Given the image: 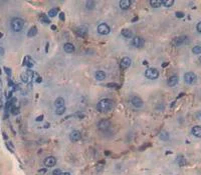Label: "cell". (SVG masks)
<instances>
[{"instance_id": "4", "label": "cell", "mask_w": 201, "mask_h": 175, "mask_svg": "<svg viewBox=\"0 0 201 175\" xmlns=\"http://www.w3.org/2000/svg\"><path fill=\"white\" fill-rule=\"evenodd\" d=\"M184 81L189 85H192V84L196 83L197 75L194 72H187V73L184 74Z\"/></svg>"}, {"instance_id": "45", "label": "cell", "mask_w": 201, "mask_h": 175, "mask_svg": "<svg viewBox=\"0 0 201 175\" xmlns=\"http://www.w3.org/2000/svg\"><path fill=\"white\" fill-rule=\"evenodd\" d=\"M52 29H54V30H56V26H54H54H52Z\"/></svg>"}, {"instance_id": "8", "label": "cell", "mask_w": 201, "mask_h": 175, "mask_svg": "<svg viewBox=\"0 0 201 175\" xmlns=\"http://www.w3.org/2000/svg\"><path fill=\"white\" fill-rule=\"evenodd\" d=\"M111 29H110L109 25L106 24V23H100L98 26V32L100 33V35H107L110 33Z\"/></svg>"}, {"instance_id": "5", "label": "cell", "mask_w": 201, "mask_h": 175, "mask_svg": "<svg viewBox=\"0 0 201 175\" xmlns=\"http://www.w3.org/2000/svg\"><path fill=\"white\" fill-rule=\"evenodd\" d=\"M145 76L148 79L154 80L159 77V71L156 68H148L145 71Z\"/></svg>"}, {"instance_id": "46", "label": "cell", "mask_w": 201, "mask_h": 175, "mask_svg": "<svg viewBox=\"0 0 201 175\" xmlns=\"http://www.w3.org/2000/svg\"><path fill=\"white\" fill-rule=\"evenodd\" d=\"M143 64H144V65H147L148 62H147V61H144V62H143Z\"/></svg>"}, {"instance_id": "37", "label": "cell", "mask_w": 201, "mask_h": 175, "mask_svg": "<svg viewBox=\"0 0 201 175\" xmlns=\"http://www.w3.org/2000/svg\"><path fill=\"white\" fill-rule=\"evenodd\" d=\"M196 118L198 119V120H201V110L196 113Z\"/></svg>"}, {"instance_id": "27", "label": "cell", "mask_w": 201, "mask_h": 175, "mask_svg": "<svg viewBox=\"0 0 201 175\" xmlns=\"http://www.w3.org/2000/svg\"><path fill=\"white\" fill-rule=\"evenodd\" d=\"M174 4V0H162V5H164V7H171Z\"/></svg>"}, {"instance_id": "9", "label": "cell", "mask_w": 201, "mask_h": 175, "mask_svg": "<svg viewBox=\"0 0 201 175\" xmlns=\"http://www.w3.org/2000/svg\"><path fill=\"white\" fill-rule=\"evenodd\" d=\"M131 103H132V105L136 108H142L144 105L143 100H142L139 96H133V97L131 98Z\"/></svg>"}, {"instance_id": "29", "label": "cell", "mask_w": 201, "mask_h": 175, "mask_svg": "<svg viewBox=\"0 0 201 175\" xmlns=\"http://www.w3.org/2000/svg\"><path fill=\"white\" fill-rule=\"evenodd\" d=\"M66 110V106H64V107H60V108H56V115H62V114H64Z\"/></svg>"}, {"instance_id": "25", "label": "cell", "mask_w": 201, "mask_h": 175, "mask_svg": "<svg viewBox=\"0 0 201 175\" xmlns=\"http://www.w3.org/2000/svg\"><path fill=\"white\" fill-rule=\"evenodd\" d=\"M94 7H96V2L94 1L90 0V1H86V8L88 10H92V9H94Z\"/></svg>"}, {"instance_id": "23", "label": "cell", "mask_w": 201, "mask_h": 175, "mask_svg": "<svg viewBox=\"0 0 201 175\" xmlns=\"http://www.w3.org/2000/svg\"><path fill=\"white\" fill-rule=\"evenodd\" d=\"M150 5L154 8H159L162 5V0H150Z\"/></svg>"}, {"instance_id": "3", "label": "cell", "mask_w": 201, "mask_h": 175, "mask_svg": "<svg viewBox=\"0 0 201 175\" xmlns=\"http://www.w3.org/2000/svg\"><path fill=\"white\" fill-rule=\"evenodd\" d=\"M173 45L176 47L181 46L183 44H188L189 43V37L186 35H182V36H178L176 38L173 39Z\"/></svg>"}, {"instance_id": "38", "label": "cell", "mask_w": 201, "mask_h": 175, "mask_svg": "<svg viewBox=\"0 0 201 175\" xmlns=\"http://www.w3.org/2000/svg\"><path fill=\"white\" fill-rule=\"evenodd\" d=\"M43 120V115H40V116H38L36 118V121L37 122H39V121H42Z\"/></svg>"}, {"instance_id": "39", "label": "cell", "mask_w": 201, "mask_h": 175, "mask_svg": "<svg viewBox=\"0 0 201 175\" xmlns=\"http://www.w3.org/2000/svg\"><path fill=\"white\" fill-rule=\"evenodd\" d=\"M60 20H64V13H60Z\"/></svg>"}, {"instance_id": "14", "label": "cell", "mask_w": 201, "mask_h": 175, "mask_svg": "<svg viewBox=\"0 0 201 175\" xmlns=\"http://www.w3.org/2000/svg\"><path fill=\"white\" fill-rule=\"evenodd\" d=\"M131 4H132V1H130V0H121L119 2L120 8L123 9V10H128V9L131 7Z\"/></svg>"}, {"instance_id": "6", "label": "cell", "mask_w": 201, "mask_h": 175, "mask_svg": "<svg viewBox=\"0 0 201 175\" xmlns=\"http://www.w3.org/2000/svg\"><path fill=\"white\" fill-rule=\"evenodd\" d=\"M33 76H34V72L28 69V70H26V71L23 72V73L21 74L20 77H21L22 82H24V83H30L33 79Z\"/></svg>"}, {"instance_id": "19", "label": "cell", "mask_w": 201, "mask_h": 175, "mask_svg": "<svg viewBox=\"0 0 201 175\" xmlns=\"http://www.w3.org/2000/svg\"><path fill=\"white\" fill-rule=\"evenodd\" d=\"M106 73L102 70H98V71L94 73V78H96L98 81H103V80L106 79Z\"/></svg>"}, {"instance_id": "7", "label": "cell", "mask_w": 201, "mask_h": 175, "mask_svg": "<svg viewBox=\"0 0 201 175\" xmlns=\"http://www.w3.org/2000/svg\"><path fill=\"white\" fill-rule=\"evenodd\" d=\"M111 127V122L108 119H102L98 121V128L102 131H106Z\"/></svg>"}, {"instance_id": "33", "label": "cell", "mask_w": 201, "mask_h": 175, "mask_svg": "<svg viewBox=\"0 0 201 175\" xmlns=\"http://www.w3.org/2000/svg\"><path fill=\"white\" fill-rule=\"evenodd\" d=\"M11 111H12V112H11V113H12L13 115H16V114H18V113H19V109H18V108H17V107H15V106H14V107L11 108Z\"/></svg>"}, {"instance_id": "31", "label": "cell", "mask_w": 201, "mask_h": 175, "mask_svg": "<svg viewBox=\"0 0 201 175\" xmlns=\"http://www.w3.org/2000/svg\"><path fill=\"white\" fill-rule=\"evenodd\" d=\"M192 52L194 53V54H200V53H201V46H199V45L194 46L192 48Z\"/></svg>"}, {"instance_id": "24", "label": "cell", "mask_w": 201, "mask_h": 175, "mask_svg": "<svg viewBox=\"0 0 201 175\" xmlns=\"http://www.w3.org/2000/svg\"><path fill=\"white\" fill-rule=\"evenodd\" d=\"M159 138L163 141H167L169 138H170V134H169L167 131H161L160 134H159Z\"/></svg>"}, {"instance_id": "13", "label": "cell", "mask_w": 201, "mask_h": 175, "mask_svg": "<svg viewBox=\"0 0 201 175\" xmlns=\"http://www.w3.org/2000/svg\"><path fill=\"white\" fill-rule=\"evenodd\" d=\"M131 64H132L131 58H129V57H124L123 59L121 60L120 66H121V68H123V69H127V68H129L130 66H131Z\"/></svg>"}, {"instance_id": "35", "label": "cell", "mask_w": 201, "mask_h": 175, "mask_svg": "<svg viewBox=\"0 0 201 175\" xmlns=\"http://www.w3.org/2000/svg\"><path fill=\"white\" fill-rule=\"evenodd\" d=\"M196 29H197V31H198L199 33H201V21H200V22L197 23V25H196Z\"/></svg>"}, {"instance_id": "34", "label": "cell", "mask_w": 201, "mask_h": 175, "mask_svg": "<svg viewBox=\"0 0 201 175\" xmlns=\"http://www.w3.org/2000/svg\"><path fill=\"white\" fill-rule=\"evenodd\" d=\"M62 171H60V169H54V171H52V175H60L62 174Z\"/></svg>"}, {"instance_id": "12", "label": "cell", "mask_w": 201, "mask_h": 175, "mask_svg": "<svg viewBox=\"0 0 201 175\" xmlns=\"http://www.w3.org/2000/svg\"><path fill=\"white\" fill-rule=\"evenodd\" d=\"M80 138H82V134H80V132L78 130H74L70 132V141H72V142H76V141L80 140Z\"/></svg>"}, {"instance_id": "20", "label": "cell", "mask_w": 201, "mask_h": 175, "mask_svg": "<svg viewBox=\"0 0 201 175\" xmlns=\"http://www.w3.org/2000/svg\"><path fill=\"white\" fill-rule=\"evenodd\" d=\"M64 49L66 53H74V50H76V47H74V45L72 44V43L68 42L64 45Z\"/></svg>"}, {"instance_id": "2", "label": "cell", "mask_w": 201, "mask_h": 175, "mask_svg": "<svg viewBox=\"0 0 201 175\" xmlns=\"http://www.w3.org/2000/svg\"><path fill=\"white\" fill-rule=\"evenodd\" d=\"M10 26L14 32H19V31L22 30L23 26H24V20L19 18V17H14V18L11 19Z\"/></svg>"}, {"instance_id": "16", "label": "cell", "mask_w": 201, "mask_h": 175, "mask_svg": "<svg viewBox=\"0 0 201 175\" xmlns=\"http://www.w3.org/2000/svg\"><path fill=\"white\" fill-rule=\"evenodd\" d=\"M23 65H25L28 68H31V67H33V65H34V61H33V59L30 56L27 55V56L24 57V59H23Z\"/></svg>"}, {"instance_id": "26", "label": "cell", "mask_w": 201, "mask_h": 175, "mask_svg": "<svg viewBox=\"0 0 201 175\" xmlns=\"http://www.w3.org/2000/svg\"><path fill=\"white\" fill-rule=\"evenodd\" d=\"M36 34H37V28L35 26H33V27H31V28L29 29L28 33H27V36H28V37H33V36H35Z\"/></svg>"}, {"instance_id": "15", "label": "cell", "mask_w": 201, "mask_h": 175, "mask_svg": "<svg viewBox=\"0 0 201 175\" xmlns=\"http://www.w3.org/2000/svg\"><path fill=\"white\" fill-rule=\"evenodd\" d=\"M178 81H179L178 76L173 75V76H171V77H169V79L167 80V84H168V86H170V87H174L175 85H177Z\"/></svg>"}, {"instance_id": "47", "label": "cell", "mask_w": 201, "mask_h": 175, "mask_svg": "<svg viewBox=\"0 0 201 175\" xmlns=\"http://www.w3.org/2000/svg\"><path fill=\"white\" fill-rule=\"evenodd\" d=\"M199 61H200V63H201V56L199 57Z\"/></svg>"}, {"instance_id": "22", "label": "cell", "mask_w": 201, "mask_h": 175, "mask_svg": "<svg viewBox=\"0 0 201 175\" xmlns=\"http://www.w3.org/2000/svg\"><path fill=\"white\" fill-rule=\"evenodd\" d=\"M121 34L123 35L125 38H132L133 37V32L130 29H123L121 31Z\"/></svg>"}, {"instance_id": "10", "label": "cell", "mask_w": 201, "mask_h": 175, "mask_svg": "<svg viewBox=\"0 0 201 175\" xmlns=\"http://www.w3.org/2000/svg\"><path fill=\"white\" fill-rule=\"evenodd\" d=\"M43 164L45 167H54L56 164V158L54 156H48L43 160Z\"/></svg>"}, {"instance_id": "36", "label": "cell", "mask_w": 201, "mask_h": 175, "mask_svg": "<svg viewBox=\"0 0 201 175\" xmlns=\"http://www.w3.org/2000/svg\"><path fill=\"white\" fill-rule=\"evenodd\" d=\"M184 13L183 12H176V16L178 17V18H182V17H184Z\"/></svg>"}, {"instance_id": "43", "label": "cell", "mask_w": 201, "mask_h": 175, "mask_svg": "<svg viewBox=\"0 0 201 175\" xmlns=\"http://www.w3.org/2000/svg\"><path fill=\"white\" fill-rule=\"evenodd\" d=\"M37 82H41V77H38V78H37Z\"/></svg>"}, {"instance_id": "18", "label": "cell", "mask_w": 201, "mask_h": 175, "mask_svg": "<svg viewBox=\"0 0 201 175\" xmlns=\"http://www.w3.org/2000/svg\"><path fill=\"white\" fill-rule=\"evenodd\" d=\"M76 35H78V36L84 37L86 35V33H88V29H86L84 26H80V27H78V28H76Z\"/></svg>"}, {"instance_id": "21", "label": "cell", "mask_w": 201, "mask_h": 175, "mask_svg": "<svg viewBox=\"0 0 201 175\" xmlns=\"http://www.w3.org/2000/svg\"><path fill=\"white\" fill-rule=\"evenodd\" d=\"M54 106L56 108H60V107H64V99L62 97H58L54 101Z\"/></svg>"}, {"instance_id": "30", "label": "cell", "mask_w": 201, "mask_h": 175, "mask_svg": "<svg viewBox=\"0 0 201 175\" xmlns=\"http://www.w3.org/2000/svg\"><path fill=\"white\" fill-rule=\"evenodd\" d=\"M39 19H40V21H42L43 23H50V20H49L48 16L45 14H41L40 17H39Z\"/></svg>"}, {"instance_id": "28", "label": "cell", "mask_w": 201, "mask_h": 175, "mask_svg": "<svg viewBox=\"0 0 201 175\" xmlns=\"http://www.w3.org/2000/svg\"><path fill=\"white\" fill-rule=\"evenodd\" d=\"M58 11H60V9H58V8H52V9H50V10L48 11V16L49 17L56 16V15H58Z\"/></svg>"}, {"instance_id": "32", "label": "cell", "mask_w": 201, "mask_h": 175, "mask_svg": "<svg viewBox=\"0 0 201 175\" xmlns=\"http://www.w3.org/2000/svg\"><path fill=\"white\" fill-rule=\"evenodd\" d=\"M177 162H178L180 165H182L183 163H185V159H184V157H183L182 155H180V156H178V157H177Z\"/></svg>"}, {"instance_id": "11", "label": "cell", "mask_w": 201, "mask_h": 175, "mask_svg": "<svg viewBox=\"0 0 201 175\" xmlns=\"http://www.w3.org/2000/svg\"><path fill=\"white\" fill-rule=\"evenodd\" d=\"M133 45L135 47H137V48H141V47H143L145 45V40L142 37L136 36L133 39Z\"/></svg>"}, {"instance_id": "40", "label": "cell", "mask_w": 201, "mask_h": 175, "mask_svg": "<svg viewBox=\"0 0 201 175\" xmlns=\"http://www.w3.org/2000/svg\"><path fill=\"white\" fill-rule=\"evenodd\" d=\"M38 172L40 173V174H44V173L46 172V169H41V170H39Z\"/></svg>"}, {"instance_id": "44", "label": "cell", "mask_w": 201, "mask_h": 175, "mask_svg": "<svg viewBox=\"0 0 201 175\" xmlns=\"http://www.w3.org/2000/svg\"><path fill=\"white\" fill-rule=\"evenodd\" d=\"M137 20H138V17H135V18L133 19V22H134V21H137Z\"/></svg>"}, {"instance_id": "41", "label": "cell", "mask_w": 201, "mask_h": 175, "mask_svg": "<svg viewBox=\"0 0 201 175\" xmlns=\"http://www.w3.org/2000/svg\"><path fill=\"white\" fill-rule=\"evenodd\" d=\"M60 175H72V174H70V172H64V173H62Z\"/></svg>"}, {"instance_id": "42", "label": "cell", "mask_w": 201, "mask_h": 175, "mask_svg": "<svg viewBox=\"0 0 201 175\" xmlns=\"http://www.w3.org/2000/svg\"><path fill=\"white\" fill-rule=\"evenodd\" d=\"M6 69V73L8 74V75H10V69H8V68H5Z\"/></svg>"}, {"instance_id": "17", "label": "cell", "mask_w": 201, "mask_h": 175, "mask_svg": "<svg viewBox=\"0 0 201 175\" xmlns=\"http://www.w3.org/2000/svg\"><path fill=\"white\" fill-rule=\"evenodd\" d=\"M191 133H192L195 137L201 138V126L200 125H195V126H193L192 129H191Z\"/></svg>"}, {"instance_id": "1", "label": "cell", "mask_w": 201, "mask_h": 175, "mask_svg": "<svg viewBox=\"0 0 201 175\" xmlns=\"http://www.w3.org/2000/svg\"><path fill=\"white\" fill-rule=\"evenodd\" d=\"M114 106V101L110 98H105L102 99L98 104H96V109L100 112H108L112 110Z\"/></svg>"}]
</instances>
